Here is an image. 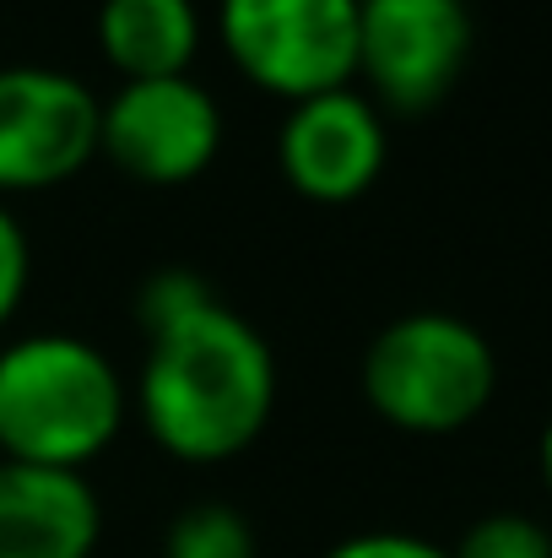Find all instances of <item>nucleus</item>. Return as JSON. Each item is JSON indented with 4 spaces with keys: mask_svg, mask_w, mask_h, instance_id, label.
<instances>
[{
    "mask_svg": "<svg viewBox=\"0 0 552 558\" xmlns=\"http://www.w3.org/2000/svg\"><path fill=\"white\" fill-rule=\"evenodd\" d=\"M98 49L120 71V82L189 76V60L200 49V11L195 0H103Z\"/></svg>",
    "mask_w": 552,
    "mask_h": 558,
    "instance_id": "9d476101",
    "label": "nucleus"
},
{
    "mask_svg": "<svg viewBox=\"0 0 552 558\" xmlns=\"http://www.w3.org/2000/svg\"><path fill=\"white\" fill-rule=\"evenodd\" d=\"M326 558H450V548L412 537V532H358V537L336 543Z\"/></svg>",
    "mask_w": 552,
    "mask_h": 558,
    "instance_id": "4468645a",
    "label": "nucleus"
},
{
    "mask_svg": "<svg viewBox=\"0 0 552 558\" xmlns=\"http://www.w3.org/2000/svg\"><path fill=\"white\" fill-rule=\"evenodd\" d=\"M163 558H260V548H255V526L233 505L206 499L174 515L163 537Z\"/></svg>",
    "mask_w": 552,
    "mask_h": 558,
    "instance_id": "9b49d317",
    "label": "nucleus"
},
{
    "mask_svg": "<svg viewBox=\"0 0 552 558\" xmlns=\"http://www.w3.org/2000/svg\"><path fill=\"white\" fill-rule=\"evenodd\" d=\"M217 38L238 76L287 104L358 76V0H217Z\"/></svg>",
    "mask_w": 552,
    "mask_h": 558,
    "instance_id": "20e7f679",
    "label": "nucleus"
},
{
    "mask_svg": "<svg viewBox=\"0 0 552 558\" xmlns=\"http://www.w3.org/2000/svg\"><path fill=\"white\" fill-rule=\"evenodd\" d=\"M222 147V109L195 76L120 82L98 104V158H109L136 185H189L211 169Z\"/></svg>",
    "mask_w": 552,
    "mask_h": 558,
    "instance_id": "423d86ee",
    "label": "nucleus"
},
{
    "mask_svg": "<svg viewBox=\"0 0 552 558\" xmlns=\"http://www.w3.org/2000/svg\"><path fill=\"white\" fill-rule=\"evenodd\" d=\"M364 401L401 434H455L477 423L499 390L493 342L444 310L390 320L364 353Z\"/></svg>",
    "mask_w": 552,
    "mask_h": 558,
    "instance_id": "7ed1b4c3",
    "label": "nucleus"
},
{
    "mask_svg": "<svg viewBox=\"0 0 552 558\" xmlns=\"http://www.w3.org/2000/svg\"><path fill=\"white\" fill-rule=\"evenodd\" d=\"M471 60L466 0H358V76L373 109H439Z\"/></svg>",
    "mask_w": 552,
    "mask_h": 558,
    "instance_id": "39448f33",
    "label": "nucleus"
},
{
    "mask_svg": "<svg viewBox=\"0 0 552 558\" xmlns=\"http://www.w3.org/2000/svg\"><path fill=\"white\" fill-rule=\"evenodd\" d=\"M450 558H552V537L542 521L499 510V515L471 521L461 532V543L450 548Z\"/></svg>",
    "mask_w": 552,
    "mask_h": 558,
    "instance_id": "f8f14e48",
    "label": "nucleus"
},
{
    "mask_svg": "<svg viewBox=\"0 0 552 558\" xmlns=\"http://www.w3.org/2000/svg\"><path fill=\"white\" fill-rule=\"evenodd\" d=\"M537 461H542V483H548V494H552V417H548V428H542V445H537Z\"/></svg>",
    "mask_w": 552,
    "mask_h": 558,
    "instance_id": "2eb2a0df",
    "label": "nucleus"
},
{
    "mask_svg": "<svg viewBox=\"0 0 552 558\" xmlns=\"http://www.w3.org/2000/svg\"><path fill=\"white\" fill-rule=\"evenodd\" d=\"M103 505L82 472L0 456V558H93Z\"/></svg>",
    "mask_w": 552,
    "mask_h": 558,
    "instance_id": "1a4fd4ad",
    "label": "nucleus"
},
{
    "mask_svg": "<svg viewBox=\"0 0 552 558\" xmlns=\"http://www.w3.org/2000/svg\"><path fill=\"white\" fill-rule=\"evenodd\" d=\"M125 423V379L82 337L38 331L0 348V456L82 472Z\"/></svg>",
    "mask_w": 552,
    "mask_h": 558,
    "instance_id": "f03ea898",
    "label": "nucleus"
},
{
    "mask_svg": "<svg viewBox=\"0 0 552 558\" xmlns=\"http://www.w3.org/2000/svg\"><path fill=\"white\" fill-rule=\"evenodd\" d=\"M27 277H33L27 233H22V222L0 206V331H5V320L22 310V299H27Z\"/></svg>",
    "mask_w": 552,
    "mask_h": 558,
    "instance_id": "ddd939ff",
    "label": "nucleus"
},
{
    "mask_svg": "<svg viewBox=\"0 0 552 558\" xmlns=\"http://www.w3.org/2000/svg\"><path fill=\"white\" fill-rule=\"evenodd\" d=\"M98 158V98L54 65H0V195L65 185Z\"/></svg>",
    "mask_w": 552,
    "mask_h": 558,
    "instance_id": "0eeeda50",
    "label": "nucleus"
},
{
    "mask_svg": "<svg viewBox=\"0 0 552 558\" xmlns=\"http://www.w3.org/2000/svg\"><path fill=\"white\" fill-rule=\"evenodd\" d=\"M136 412L152 445L189 466L244 456L277 412V359L266 337L217 293L147 331Z\"/></svg>",
    "mask_w": 552,
    "mask_h": 558,
    "instance_id": "f257e3e1",
    "label": "nucleus"
},
{
    "mask_svg": "<svg viewBox=\"0 0 552 558\" xmlns=\"http://www.w3.org/2000/svg\"><path fill=\"white\" fill-rule=\"evenodd\" d=\"M384 114L358 87H336L304 104H287L277 131V169L304 201L347 206L384 174Z\"/></svg>",
    "mask_w": 552,
    "mask_h": 558,
    "instance_id": "6e6552de",
    "label": "nucleus"
}]
</instances>
